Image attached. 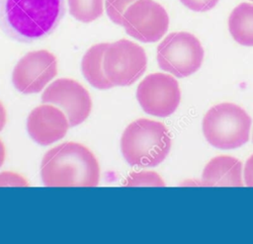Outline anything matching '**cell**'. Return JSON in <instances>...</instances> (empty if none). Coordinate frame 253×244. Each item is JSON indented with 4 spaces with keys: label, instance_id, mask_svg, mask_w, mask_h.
Returning a JSON list of instances; mask_svg holds the SVG:
<instances>
[{
    "label": "cell",
    "instance_id": "obj_1",
    "mask_svg": "<svg viewBox=\"0 0 253 244\" xmlns=\"http://www.w3.org/2000/svg\"><path fill=\"white\" fill-rule=\"evenodd\" d=\"M41 177L46 187H96L100 165L85 145L68 141L50 148L42 157Z\"/></svg>",
    "mask_w": 253,
    "mask_h": 244
},
{
    "label": "cell",
    "instance_id": "obj_2",
    "mask_svg": "<svg viewBox=\"0 0 253 244\" xmlns=\"http://www.w3.org/2000/svg\"><path fill=\"white\" fill-rule=\"evenodd\" d=\"M64 15V0H0V26L25 42L48 36Z\"/></svg>",
    "mask_w": 253,
    "mask_h": 244
},
{
    "label": "cell",
    "instance_id": "obj_3",
    "mask_svg": "<svg viewBox=\"0 0 253 244\" xmlns=\"http://www.w3.org/2000/svg\"><path fill=\"white\" fill-rule=\"evenodd\" d=\"M171 137L166 126L156 121L137 119L124 130L121 151L126 161L140 168L155 167L168 155Z\"/></svg>",
    "mask_w": 253,
    "mask_h": 244
},
{
    "label": "cell",
    "instance_id": "obj_4",
    "mask_svg": "<svg viewBox=\"0 0 253 244\" xmlns=\"http://www.w3.org/2000/svg\"><path fill=\"white\" fill-rule=\"evenodd\" d=\"M251 119L239 106L221 103L211 108L203 119V132L214 147L234 149L249 139Z\"/></svg>",
    "mask_w": 253,
    "mask_h": 244
},
{
    "label": "cell",
    "instance_id": "obj_5",
    "mask_svg": "<svg viewBox=\"0 0 253 244\" xmlns=\"http://www.w3.org/2000/svg\"><path fill=\"white\" fill-rule=\"evenodd\" d=\"M204 48L200 41L187 32L169 34L157 46L159 67L176 77H187L202 65Z\"/></svg>",
    "mask_w": 253,
    "mask_h": 244
},
{
    "label": "cell",
    "instance_id": "obj_6",
    "mask_svg": "<svg viewBox=\"0 0 253 244\" xmlns=\"http://www.w3.org/2000/svg\"><path fill=\"white\" fill-rule=\"evenodd\" d=\"M103 66L107 78L114 86H128L144 73L147 57L140 45L122 39L108 43Z\"/></svg>",
    "mask_w": 253,
    "mask_h": 244
},
{
    "label": "cell",
    "instance_id": "obj_7",
    "mask_svg": "<svg viewBox=\"0 0 253 244\" xmlns=\"http://www.w3.org/2000/svg\"><path fill=\"white\" fill-rule=\"evenodd\" d=\"M122 26L126 34L142 42H155L167 32L169 17L154 0H136L127 7Z\"/></svg>",
    "mask_w": 253,
    "mask_h": 244
},
{
    "label": "cell",
    "instance_id": "obj_8",
    "mask_svg": "<svg viewBox=\"0 0 253 244\" xmlns=\"http://www.w3.org/2000/svg\"><path fill=\"white\" fill-rule=\"evenodd\" d=\"M136 99L146 114L167 117L178 108L181 92L173 76L156 72L147 75L138 84Z\"/></svg>",
    "mask_w": 253,
    "mask_h": 244
},
{
    "label": "cell",
    "instance_id": "obj_9",
    "mask_svg": "<svg viewBox=\"0 0 253 244\" xmlns=\"http://www.w3.org/2000/svg\"><path fill=\"white\" fill-rule=\"evenodd\" d=\"M42 102L59 108L66 115L70 126L82 123L92 110L88 90L70 78H59L49 84L42 95Z\"/></svg>",
    "mask_w": 253,
    "mask_h": 244
},
{
    "label": "cell",
    "instance_id": "obj_10",
    "mask_svg": "<svg viewBox=\"0 0 253 244\" xmlns=\"http://www.w3.org/2000/svg\"><path fill=\"white\" fill-rule=\"evenodd\" d=\"M57 74V59L46 49L30 51L16 64L12 73L15 88L24 94L41 92Z\"/></svg>",
    "mask_w": 253,
    "mask_h": 244
},
{
    "label": "cell",
    "instance_id": "obj_11",
    "mask_svg": "<svg viewBox=\"0 0 253 244\" xmlns=\"http://www.w3.org/2000/svg\"><path fill=\"white\" fill-rule=\"evenodd\" d=\"M69 126L66 115L48 103H42L33 109L27 120V129L31 138L41 145H49L63 138Z\"/></svg>",
    "mask_w": 253,
    "mask_h": 244
},
{
    "label": "cell",
    "instance_id": "obj_12",
    "mask_svg": "<svg viewBox=\"0 0 253 244\" xmlns=\"http://www.w3.org/2000/svg\"><path fill=\"white\" fill-rule=\"evenodd\" d=\"M242 163L231 156L220 155L212 158L202 174V185L221 187H242Z\"/></svg>",
    "mask_w": 253,
    "mask_h": 244
},
{
    "label": "cell",
    "instance_id": "obj_13",
    "mask_svg": "<svg viewBox=\"0 0 253 244\" xmlns=\"http://www.w3.org/2000/svg\"><path fill=\"white\" fill-rule=\"evenodd\" d=\"M107 46V42L92 45L87 49L81 60V70L84 77L93 87L101 90L114 87L107 78L103 66L104 53Z\"/></svg>",
    "mask_w": 253,
    "mask_h": 244
},
{
    "label": "cell",
    "instance_id": "obj_14",
    "mask_svg": "<svg viewBox=\"0 0 253 244\" xmlns=\"http://www.w3.org/2000/svg\"><path fill=\"white\" fill-rule=\"evenodd\" d=\"M228 30L233 40L246 46H253V4L241 3L228 18Z\"/></svg>",
    "mask_w": 253,
    "mask_h": 244
},
{
    "label": "cell",
    "instance_id": "obj_15",
    "mask_svg": "<svg viewBox=\"0 0 253 244\" xmlns=\"http://www.w3.org/2000/svg\"><path fill=\"white\" fill-rule=\"evenodd\" d=\"M68 8L73 18L90 23L103 15L104 0H68Z\"/></svg>",
    "mask_w": 253,
    "mask_h": 244
},
{
    "label": "cell",
    "instance_id": "obj_16",
    "mask_svg": "<svg viewBox=\"0 0 253 244\" xmlns=\"http://www.w3.org/2000/svg\"><path fill=\"white\" fill-rule=\"evenodd\" d=\"M125 186L126 187H136V186L164 187L165 184L157 173L152 171H141V172L130 173L128 177L126 179Z\"/></svg>",
    "mask_w": 253,
    "mask_h": 244
},
{
    "label": "cell",
    "instance_id": "obj_17",
    "mask_svg": "<svg viewBox=\"0 0 253 244\" xmlns=\"http://www.w3.org/2000/svg\"><path fill=\"white\" fill-rule=\"evenodd\" d=\"M136 0H105L106 13L113 23L122 26L126 10Z\"/></svg>",
    "mask_w": 253,
    "mask_h": 244
},
{
    "label": "cell",
    "instance_id": "obj_18",
    "mask_svg": "<svg viewBox=\"0 0 253 244\" xmlns=\"http://www.w3.org/2000/svg\"><path fill=\"white\" fill-rule=\"evenodd\" d=\"M29 183L20 174L5 171L0 173V187H28Z\"/></svg>",
    "mask_w": 253,
    "mask_h": 244
},
{
    "label": "cell",
    "instance_id": "obj_19",
    "mask_svg": "<svg viewBox=\"0 0 253 244\" xmlns=\"http://www.w3.org/2000/svg\"><path fill=\"white\" fill-rule=\"evenodd\" d=\"M183 5L195 12H206L217 4L219 0H180Z\"/></svg>",
    "mask_w": 253,
    "mask_h": 244
},
{
    "label": "cell",
    "instance_id": "obj_20",
    "mask_svg": "<svg viewBox=\"0 0 253 244\" xmlns=\"http://www.w3.org/2000/svg\"><path fill=\"white\" fill-rule=\"evenodd\" d=\"M244 180L247 187H253V154L248 158L245 163Z\"/></svg>",
    "mask_w": 253,
    "mask_h": 244
},
{
    "label": "cell",
    "instance_id": "obj_21",
    "mask_svg": "<svg viewBox=\"0 0 253 244\" xmlns=\"http://www.w3.org/2000/svg\"><path fill=\"white\" fill-rule=\"evenodd\" d=\"M7 121V113L4 105L0 101V131L4 128Z\"/></svg>",
    "mask_w": 253,
    "mask_h": 244
},
{
    "label": "cell",
    "instance_id": "obj_22",
    "mask_svg": "<svg viewBox=\"0 0 253 244\" xmlns=\"http://www.w3.org/2000/svg\"><path fill=\"white\" fill-rule=\"evenodd\" d=\"M6 158V148L3 141L0 138V167L3 165Z\"/></svg>",
    "mask_w": 253,
    "mask_h": 244
},
{
    "label": "cell",
    "instance_id": "obj_23",
    "mask_svg": "<svg viewBox=\"0 0 253 244\" xmlns=\"http://www.w3.org/2000/svg\"><path fill=\"white\" fill-rule=\"evenodd\" d=\"M250 1H253V0H250Z\"/></svg>",
    "mask_w": 253,
    "mask_h": 244
}]
</instances>
